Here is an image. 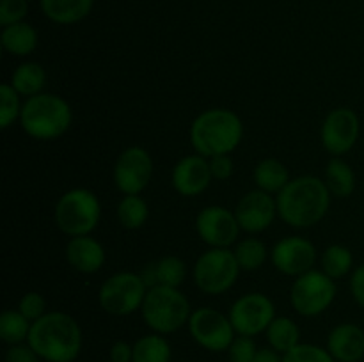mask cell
<instances>
[{
  "mask_svg": "<svg viewBox=\"0 0 364 362\" xmlns=\"http://www.w3.org/2000/svg\"><path fill=\"white\" fill-rule=\"evenodd\" d=\"M102 219V204L95 192L87 188H71L64 192L53 209V220L66 236H84L96 229Z\"/></svg>",
  "mask_w": 364,
  "mask_h": 362,
  "instance_id": "cell-6",
  "label": "cell"
},
{
  "mask_svg": "<svg viewBox=\"0 0 364 362\" xmlns=\"http://www.w3.org/2000/svg\"><path fill=\"white\" fill-rule=\"evenodd\" d=\"M326 348L336 362H361L364 358V330L355 323H340L327 336Z\"/></svg>",
  "mask_w": 364,
  "mask_h": 362,
  "instance_id": "cell-19",
  "label": "cell"
},
{
  "mask_svg": "<svg viewBox=\"0 0 364 362\" xmlns=\"http://www.w3.org/2000/svg\"><path fill=\"white\" fill-rule=\"evenodd\" d=\"M213 176L210 170V160L201 155H188L178 160L171 174L173 188L183 197L201 195L212 183Z\"/></svg>",
  "mask_w": 364,
  "mask_h": 362,
  "instance_id": "cell-17",
  "label": "cell"
},
{
  "mask_svg": "<svg viewBox=\"0 0 364 362\" xmlns=\"http://www.w3.org/2000/svg\"><path fill=\"white\" fill-rule=\"evenodd\" d=\"M316 247L302 236L281 238L270 251L274 268L288 277H299L315 268Z\"/></svg>",
  "mask_w": 364,
  "mask_h": 362,
  "instance_id": "cell-15",
  "label": "cell"
},
{
  "mask_svg": "<svg viewBox=\"0 0 364 362\" xmlns=\"http://www.w3.org/2000/svg\"><path fill=\"white\" fill-rule=\"evenodd\" d=\"M21 106L23 103L20 102V94L11 84L0 85V126L2 130L13 126L16 121H20Z\"/></svg>",
  "mask_w": 364,
  "mask_h": 362,
  "instance_id": "cell-32",
  "label": "cell"
},
{
  "mask_svg": "<svg viewBox=\"0 0 364 362\" xmlns=\"http://www.w3.org/2000/svg\"><path fill=\"white\" fill-rule=\"evenodd\" d=\"M283 362H336L329 350L318 344L299 343L294 350L283 355Z\"/></svg>",
  "mask_w": 364,
  "mask_h": 362,
  "instance_id": "cell-33",
  "label": "cell"
},
{
  "mask_svg": "<svg viewBox=\"0 0 364 362\" xmlns=\"http://www.w3.org/2000/svg\"><path fill=\"white\" fill-rule=\"evenodd\" d=\"M141 277L146 286H169L180 287L187 277V265L178 256H164L159 261H153L142 268Z\"/></svg>",
  "mask_w": 364,
  "mask_h": 362,
  "instance_id": "cell-20",
  "label": "cell"
},
{
  "mask_svg": "<svg viewBox=\"0 0 364 362\" xmlns=\"http://www.w3.org/2000/svg\"><path fill=\"white\" fill-rule=\"evenodd\" d=\"M252 362H283V355L272 348H259Z\"/></svg>",
  "mask_w": 364,
  "mask_h": 362,
  "instance_id": "cell-41",
  "label": "cell"
},
{
  "mask_svg": "<svg viewBox=\"0 0 364 362\" xmlns=\"http://www.w3.org/2000/svg\"><path fill=\"white\" fill-rule=\"evenodd\" d=\"M134 358V344L127 343V341H116L109 350V361L110 362H132Z\"/></svg>",
  "mask_w": 364,
  "mask_h": 362,
  "instance_id": "cell-40",
  "label": "cell"
},
{
  "mask_svg": "<svg viewBox=\"0 0 364 362\" xmlns=\"http://www.w3.org/2000/svg\"><path fill=\"white\" fill-rule=\"evenodd\" d=\"M18 311L25 316L27 319H31L32 323L36 319L41 318L43 314H46V300L43 298V295H39L38 291H28L18 302Z\"/></svg>",
  "mask_w": 364,
  "mask_h": 362,
  "instance_id": "cell-36",
  "label": "cell"
},
{
  "mask_svg": "<svg viewBox=\"0 0 364 362\" xmlns=\"http://www.w3.org/2000/svg\"><path fill=\"white\" fill-rule=\"evenodd\" d=\"M109 362H110V361H109Z\"/></svg>",
  "mask_w": 364,
  "mask_h": 362,
  "instance_id": "cell-42",
  "label": "cell"
},
{
  "mask_svg": "<svg viewBox=\"0 0 364 362\" xmlns=\"http://www.w3.org/2000/svg\"><path fill=\"white\" fill-rule=\"evenodd\" d=\"M173 348L162 334H146L134 343V358L132 362H171Z\"/></svg>",
  "mask_w": 364,
  "mask_h": 362,
  "instance_id": "cell-27",
  "label": "cell"
},
{
  "mask_svg": "<svg viewBox=\"0 0 364 362\" xmlns=\"http://www.w3.org/2000/svg\"><path fill=\"white\" fill-rule=\"evenodd\" d=\"M210 160V170H212L213 180L217 181H226L230 180L231 174H233V160L230 155H219L213 156Z\"/></svg>",
  "mask_w": 364,
  "mask_h": 362,
  "instance_id": "cell-38",
  "label": "cell"
},
{
  "mask_svg": "<svg viewBox=\"0 0 364 362\" xmlns=\"http://www.w3.org/2000/svg\"><path fill=\"white\" fill-rule=\"evenodd\" d=\"M27 343L43 362H75L84 346V334L71 314L48 311L32 323Z\"/></svg>",
  "mask_w": 364,
  "mask_h": 362,
  "instance_id": "cell-2",
  "label": "cell"
},
{
  "mask_svg": "<svg viewBox=\"0 0 364 362\" xmlns=\"http://www.w3.org/2000/svg\"><path fill=\"white\" fill-rule=\"evenodd\" d=\"M228 316L238 336L256 337L276 318V305L263 293H245L233 302Z\"/></svg>",
  "mask_w": 364,
  "mask_h": 362,
  "instance_id": "cell-11",
  "label": "cell"
},
{
  "mask_svg": "<svg viewBox=\"0 0 364 362\" xmlns=\"http://www.w3.org/2000/svg\"><path fill=\"white\" fill-rule=\"evenodd\" d=\"M73 123L71 105L59 94L41 92L25 99L20 114V126L36 141H57Z\"/></svg>",
  "mask_w": 364,
  "mask_h": 362,
  "instance_id": "cell-4",
  "label": "cell"
},
{
  "mask_svg": "<svg viewBox=\"0 0 364 362\" xmlns=\"http://www.w3.org/2000/svg\"><path fill=\"white\" fill-rule=\"evenodd\" d=\"M196 231L199 238L212 248H230L238 241L240 224L235 212L224 206L212 204L203 208L196 216Z\"/></svg>",
  "mask_w": 364,
  "mask_h": 362,
  "instance_id": "cell-14",
  "label": "cell"
},
{
  "mask_svg": "<svg viewBox=\"0 0 364 362\" xmlns=\"http://www.w3.org/2000/svg\"><path fill=\"white\" fill-rule=\"evenodd\" d=\"M252 180L256 188L270 195H277L290 183L291 177L283 162L277 158H263L252 170Z\"/></svg>",
  "mask_w": 364,
  "mask_h": 362,
  "instance_id": "cell-23",
  "label": "cell"
},
{
  "mask_svg": "<svg viewBox=\"0 0 364 362\" xmlns=\"http://www.w3.org/2000/svg\"><path fill=\"white\" fill-rule=\"evenodd\" d=\"M95 0H39L43 14L57 25H75L85 20Z\"/></svg>",
  "mask_w": 364,
  "mask_h": 362,
  "instance_id": "cell-21",
  "label": "cell"
},
{
  "mask_svg": "<svg viewBox=\"0 0 364 362\" xmlns=\"http://www.w3.org/2000/svg\"><path fill=\"white\" fill-rule=\"evenodd\" d=\"M148 290L141 273L117 272L100 286V307L110 316H130L141 311Z\"/></svg>",
  "mask_w": 364,
  "mask_h": 362,
  "instance_id": "cell-8",
  "label": "cell"
},
{
  "mask_svg": "<svg viewBox=\"0 0 364 362\" xmlns=\"http://www.w3.org/2000/svg\"><path fill=\"white\" fill-rule=\"evenodd\" d=\"M153 177V158L141 146H130L114 163V183L123 195H141Z\"/></svg>",
  "mask_w": 364,
  "mask_h": 362,
  "instance_id": "cell-12",
  "label": "cell"
},
{
  "mask_svg": "<svg viewBox=\"0 0 364 362\" xmlns=\"http://www.w3.org/2000/svg\"><path fill=\"white\" fill-rule=\"evenodd\" d=\"M240 272L242 270L233 251L210 247L196 261L192 277H194V284L199 291L217 297L235 286Z\"/></svg>",
  "mask_w": 364,
  "mask_h": 362,
  "instance_id": "cell-7",
  "label": "cell"
},
{
  "mask_svg": "<svg viewBox=\"0 0 364 362\" xmlns=\"http://www.w3.org/2000/svg\"><path fill=\"white\" fill-rule=\"evenodd\" d=\"M11 85L16 89V92L25 98L41 94L46 84V71L45 67L34 60L21 62L11 75Z\"/></svg>",
  "mask_w": 364,
  "mask_h": 362,
  "instance_id": "cell-26",
  "label": "cell"
},
{
  "mask_svg": "<svg viewBox=\"0 0 364 362\" xmlns=\"http://www.w3.org/2000/svg\"><path fill=\"white\" fill-rule=\"evenodd\" d=\"M187 327L192 339L213 353L228 351L230 344L237 337L230 316L213 307H199L192 311Z\"/></svg>",
  "mask_w": 364,
  "mask_h": 362,
  "instance_id": "cell-10",
  "label": "cell"
},
{
  "mask_svg": "<svg viewBox=\"0 0 364 362\" xmlns=\"http://www.w3.org/2000/svg\"><path fill=\"white\" fill-rule=\"evenodd\" d=\"M235 216L240 224V229L245 233H263L272 226L276 216H279L276 197L259 188H255L238 201L237 208H235Z\"/></svg>",
  "mask_w": 364,
  "mask_h": 362,
  "instance_id": "cell-16",
  "label": "cell"
},
{
  "mask_svg": "<svg viewBox=\"0 0 364 362\" xmlns=\"http://www.w3.org/2000/svg\"><path fill=\"white\" fill-rule=\"evenodd\" d=\"M265 337L272 350L284 355L301 343V329L295 319L288 318V316H276L269 329L265 330Z\"/></svg>",
  "mask_w": 364,
  "mask_h": 362,
  "instance_id": "cell-25",
  "label": "cell"
},
{
  "mask_svg": "<svg viewBox=\"0 0 364 362\" xmlns=\"http://www.w3.org/2000/svg\"><path fill=\"white\" fill-rule=\"evenodd\" d=\"M233 254L237 258V263L242 272H256L269 259V248H267V245L262 240H258L255 236H249L237 241V245L233 248Z\"/></svg>",
  "mask_w": 364,
  "mask_h": 362,
  "instance_id": "cell-28",
  "label": "cell"
},
{
  "mask_svg": "<svg viewBox=\"0 0 364 362\" xmlns=\"http://www.w3.org/2000/svg\"><path fill=\"white\" fill-rule=\"evenodd\" d=\"M331 192L326 181L316 176L291 177L276 195L277 215L295 229H308L322 222L331 206Z\"/></svg>",
  "mask_w": 364,
  "mask_h": 362,
  "instance_id": "cell-1",
  "label": "cell"
},
{
  "mask_svg": "<svg viewBox=\"0 0 364 362\" xmlns=\"http://www.w3.org/2000/svg\"><path fill=\"white\" fill-rule=\"evenodd\" d=\"M350 293L352 297H354L355 304L361 309H364V263L352 270Z\"/></svg>",
  "mask_w": 364,
  "mask_h": 362,
  "instance_id": "cell-39",
  "label": "cell"
},
{
  "mask_svg": "<svg viewBox=\"0 0 364 362\" xmlns=\"http://www.w3.org/2000/svg\"><path fill=\"white\" fill-rule=\"evenodd\" d=\"M141 312L151 332L169 336L188 325L192 309L180 287L153 286L146 293Z\"/></svg>",
  "mask_w": 364,
  "mask_h": 362,
  "instance_id": "cell-5",
  "label": "cell"
},
{
  "mask_svg": "<svg viewBox=\"0 0 364 362\" xmlns=\"http://www.w3.org/2000/svg\"><path fill=\"white\" fill-rule=\"evenodd\" d=\"M66 261L75 272L85 273V275H91L102 270V266L105 265V248L100 243L96 238H92L91 234H84V236H73L70 238V241L66 243Z\"/></svg>",
  "mask_w": 364,
  "mask_h": 362,
  "instance_id": "cell-18",
  "label": "cell"
},
{
  "mask_svg": "<svg viewBox=\"0 0 364 362\" xmlns=\"http://www.w3.org/2000/svg\"><path fill=\"white\" fill-rule=\"evenodd\" d=\"M28 14V0H0V25L20 23Z\"/></svg>",
  "mask_w": 364,
  "mask_h": 362,
  "instance_id": "cell-35",
  "label": "cell"
},
{
  "mask_svg": "<svg viewBox=\"0 0 364 362\" xmlns=\"http://www.w3.org/2000/svg\"><path fill=\"white\" fill-rule=\"evenodd\" d=\"M259 348H256L255 337L238 336L233 339V343L228 348V358L230 362H252Z\"/></svg>",
  "mask_w": 364,
  "mask_h": 362,
  "instance_id": "cell-34",
  "label": "cell"
},
{
  "mask_svg": "<svg viewBox=\"0 0 364 362\" xmlns=\"http://www.w3.org/2000/svg\"><path fill=\"white\" fill-rule=\"evenodd\" d=\"M117 220L128 231L141 229L149 216L148 202L141 195H123L117 204Z\"/></svg>",
  "mask_w": 364,
  "mask_h": 362,
  "instance_id": "cell-31",
  "label": "cell"
},
{
  "mask_svg": "<svg viewBox=\"0 0 364 362\" xmlns=\"http://www.w3.org/2000/svg\"><path fill=\"white\" fill-rule=\"evenodd\" d=\"M361 133L358 114L348 106L331 110L320 128V141L331 156H343L350 151Z\"/></svg>",
  "mask_w": 364,
  "mask_h": 362,
  "instance_id": "cell-13",
  "label": "cell"
},
{
  "mask_svg": "<svg viewBox=\"0 0 364 362\" xmlns=\"http://www.w3.org/2000/svg\"><path fill=\"white\" fill-rule=\"evenodd\" d=\"M32 322L25 318L18 309H7L0 314V339L6 344L27 343Z\"/></svg>",
  "mask_w": 364,
  "mask_h": 362,
  "instance_id": "cell-30",
  "label": "cell"
},
{
  "mask_svg": "<svg viewBox=\"0 0 364 362\" xmlns=\"http://www.w3.org/2000/svg\"><path fill=\"white\" fill-rule=\"evenodd\" d=\"M336 298V283L322 270H309L295 277L290 287V304L297 314L315 318L323 314Z\"/></svg>",
  "mask_w": 364,
  "mask_h": 362,
  "instance_id": "cell-9",
  "label": "cell"
},
{
  "mask_svg": "<svg viewBox=\"0 0 364 362\" xmlns=\"http://www.w3.org/2000/svg\"><path fill=\"white\" fill-rule=\"evenodd\" d=\"M38 31L28 21L2 27V34H0V45L4 52L13 57L31 55L38 48Z\"/></svg>",
  "mask_w": 364,
  "mask_h": 362,
  "instance_id": "cell-22",
  "label": "cell"
},
{
  "mask_svg": "<svg viewBox=\"0 0 364 362\" xmlns=\"http://www.w3.org/2000/svg\"><path fill=\"white\" fill-rule=\"evenodd\" d=\"M244 138L240 116L228 109H208L199 114L191 124V144L198 155L213 158L230 155Z\"/></svg>",
  "mask_w": 364,
  "mask_h": 362,
  "instance_id": "cell-3",
  "label": "cell"
},
{
  "mask_svg": "<svg viewBox=\"0 0 364 362\" xmlns=\"http://www.w3.org/2000/svg\"><path fill=\"white\" fill-rule=\"evenodd\" d=\"M4 362H41L39 355L36 353L28 343L13 344L7 348Z\"/></svg>",
  "mask_w": 364,
  "mask_h": 362,
  "instance_id": "cell-37",
  "label": "cell"
},
{
  "mask_svg": "<svg viewBox=\"0 0 364 362\" xmlns=\"http://www.w3.org/2000/svg\"><path fill=\"white\" fill-rule=\"evenodd\" d=\"M326 185L331 195L347 199L355 190V172L350 163L345 162L341 156H333L326 167Z\"/></svg>",
  "mask_w": 364,
  "mask_h": 362,
  "instance_id": "cell-24",
  "label": "cell"
},
{
  "mask_svg": "<svg viewBox=\"0 0 364 362\" xmlns=\"http://www.w3.org/2000/svg\"><path fill=\"white\" fill-rule=\"evenodd\" d=\"M320 266H322L323 273H327L331 279L338 280L352 272V268H354V256H352L350 248L345 247V245H329L322 252V256H320Z\"/></svg>",
  "mask_w": 364,
  "mask_h": 362,
  "instance_id": "cell-29",
  "label": "cell"
}]
</instances>
